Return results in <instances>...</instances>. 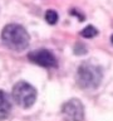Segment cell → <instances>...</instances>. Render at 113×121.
Instances as JSON below:
<instances>
[{"instance_id": "obj_1", "label": "cell", "mask_w": 113, "mask_h": 121, "mask_svg": "<svg viewBox=\"0 0 113 121\" xmlns=\"http://www.w3.org/2000/svg\"><path fill=\"white\" fill-rule=\"evenodd\" d=\"M1 39L9 49L21 52L29 45V34L19 24H8L1 32Z\"/></svg>"}, {"instance_id": "obj_2", "label": "cell", "mask_w": 113, "mask_h": 121, "mask_svg": "<svg viewBox=\"0 0 113 121\" xmlns=\"http://www.w3.org/2000/svg\"><path fill=\"white\" fill-rule=\"evenodd\" d=\"M102 68L92 63H83L77 72V83L81 88L94 90L102 81Z\"/></svg>"}, {"instance_id": "obj_3", "label": "cell", "mask_w": 113, "mask_h": 121, "mask_svg": "<svg viewBox=\"0 0 113 121\" xmlns=\"http://www.w3.org/2000/svg\"><path fill=\"white\" fill-rule=\"evenodd\" d=\"M13 98L20 107L29 108L36 100V91L28 82L20 81L13 87Z\"/></svg>"}, {"instance_id": "obj_4", "label": "cell", "mask_w": 113, "mask_h": 121, "mask_svg": "<svg viewBox=\"0 0 113 121\" xmlns=\"http://www.w3.org/2000/svg\"><path fill=\"white\" fill-rule=\"evenodd\" d=\"M62 113L67 121H82L84 117V107L78 98H72L63 105Z\"/></svg>"}, {"instance_id": "obj_5", "label": "cell", "mask_w": 113, "mask_h": 121, "mask_svg": "<svg viewBox=\"0 0 113 121\" xmlns=\"http://www.w3.org/2000/svg\"><path fill=\"white\" fill-rule=\"evenodd\" d=\"M28 58L32 60L33 63H36L41 67L52 68L56 66V59L52 52L48 49H38V51H33L28 54Z\"/></svg>"}, {"instance_id": "obj_6", "label": "cell", "mask_w": 113, "mask_h": 121, "mask_svg": "<svg viewBox=\"0 0 113 121\" xmlns=\"http://www.w3.org/2000/svg\"><path fill=\"white\" fill-rule=\"evenodd\" d=\"M11 110V102L9 100L8 93L0 90V121L5 120L10 113Z\"/></svg>"}, {"instance_id": "obj_7", "label": "cell", "mask_w": 113, "mask_h": 121, "mask_svg": "<svg viewBox=\"0 0 113 121\" xmlns=\"http://www.w3.org/2000/svg\"><path fill=\"white\" fill-rule=\"evenodd\" d=\"M98 34V30L94 28V26L92 25H88V26H85L84 29L82 30V33H81V35L82 37H84V38H93V37H96Z\"/></svg>"}, {"instance_id": "obj_8", "label": "cell", "mask_w": 113, "mask_h": 121, "mask_svg": "<svg viewBox=\"0 0 113 121\" xmlns=\"http://www.w3.org/2000/svg\"><path fill=\"white\" fill-rule=\"evenodd\" d=\"M45 20H47L49 24H55L58 22V14H56L55 10H48L45 13Z\"/></svg>"}, {"instance_id": "obj_9", "label": "cell", "mask_w": 113, "mask_h": 121, "mask_svg": "<svg viewBox=\"0 0 113 121\" xmlns=\"http://www.w3.org/2000/svg\"><path fill=\"white\" fill-rule=\"evenodd\" d=\"M111 40H112V43H113V35L111 37Z\"/></svg>"}]
</instances>
